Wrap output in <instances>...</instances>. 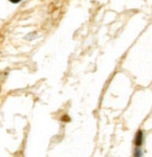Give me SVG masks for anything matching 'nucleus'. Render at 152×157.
<instances>
[{"label": "nucleus", "instance_id": "nucleus-1", "mask_svg": "<svg viewBox=\"0 0 152 157\" xmlns=\"http://www.w3.org/2000/svg\"><path fill=\"white\" fill-rule=\"evenodd\" d=\"M142 141H143V133H142V131H138L137 134L135 136V145L141 146Z\"/></svg>", "mask_w": 152, "mask_h": 157}, {"label": "nucleus", "instance_id": "nucleus-2", "mask_svg": "<svg viewBox=\"0 0 152 157\" xmlns=\"http://www.w3.org/2000/svg\"><path fill=\"white\" fill-rule=\"evenodd\" d=\"M134 157H142V153L139 149H136L134 151Z\"/></svg>", "mask_w": 152, "mask_h": 157}, {"label": "nucleus", "instance_id": "nucleus-3", "mask_svg": "<svg viewBox=\"0 0 152 157\" xmlns=\"http://www.w3.org/2000/svg\"><path fill=\"white\" fill-rule=\"evenodd\" d=\"M62 121H70V118L68 117V116H64V117L62 118Z\"/></svg>", "mask_w": 152, "mask_h": 157}]
</instances>
